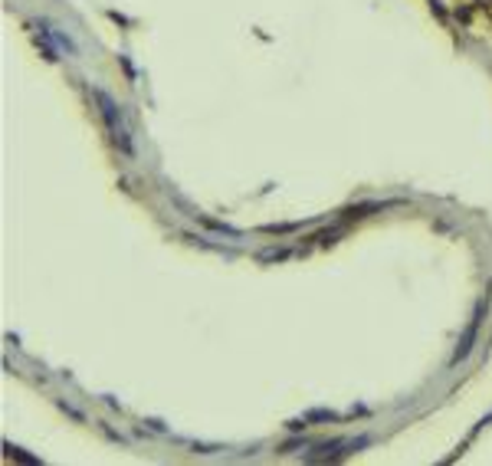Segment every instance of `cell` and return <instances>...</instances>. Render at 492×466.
Returning a JSON list of instances; mask_svg holds the SVG:
<instances>
[{
	"label": "cell",
	"instance_id": "6da1fadb",
	"mask_svg": "<svg viewBox=\"0 0 492 466\" xmlns=\"http://www.w3.org/2000/svg\"><path fill=\"white\" fill-rule=\"evenodd\" d=\"M99 105H102V115H105V122H109L112 138L122 145V151L132 154V138H128V128H125V122H122V115H118V105L112 102L105 92H99Z\"/></svg>",
	"mask_w": 492,
	"mask_h": 466
},
{
	"label": "cell",
	"instance_id": "7a4b0ae2",
	"mask_svg": "<svg viewBox=\"0 0 492 466\" xmlns=\"http://www.w3.org/2000/svg\"><path fill=\"white\" fill-rule=\"evenodd\" d=\"M479 319H482V306L476 309V319L469 322V328H466V335H463V338H459V348H456V355H453V361H463V358L469 355L472 341H476V332H479Z\"/></svg>",
	"mask_w": 492,
	"mask_h": 466
},
{
	"label": "cell",
	"instance_id": "3957f363",
	"mask_svg": "<svg viewBox=\"0 0 492 466\" xmlns=\"http://www.w3.org/2000/svg\"><path fill=\"white\" fill-rule=\"evenodd\" d=\"M282 256H289L285 250H266V253H259V259H282Z\"/></svg>",
	"mask_w": 492,
	"mask_h": 466
}]
</instances>
